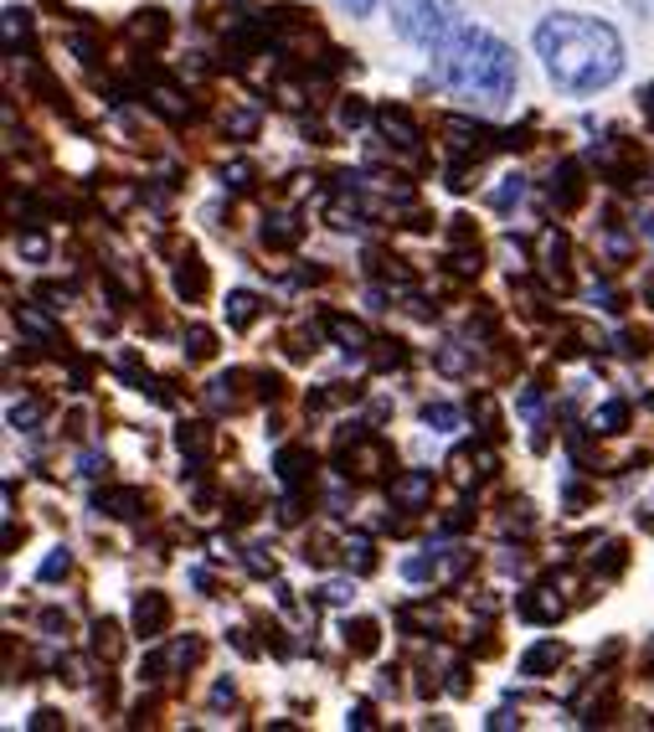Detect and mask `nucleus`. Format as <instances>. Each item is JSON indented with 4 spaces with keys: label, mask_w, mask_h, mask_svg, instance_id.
I'll return each instance as SVG.
<instances>
[{
    "label": "nucleus",
    "mask_w": 654,
    "mask_h": 732,
    "mask_svg": "<svg viewBox=\"0 0 654 732\" xmlns=\"http://www.w3.org/2000/svg\"><path fill=\"white\" fill-rule=\"evenodd\" d=\"M93 634H99V640H93V650H103V655H114V650H120V640H114L120 630H114V624H99Z\"/></svg>",
    "instance_id": "nucleus-20"
},
{
    "label": "nucleus",
    "mask_w": 654,
    "mask_h": 732,
    "mask_svg": "<svg viewBox=\"0 0 654 732\" xmlns=\"http://www.w3.org/2000/svg\"><path fill=\"white\" fill-rule=\"evenodd\" d=\"M206 284H212V278H206V263H201V258H180L176 295L180 299H201V295H206Z\"/></svg>",
    "instance_id": "nucleus-5"
},
{
    "label": "nucleus",
    "mask_w": 654,
    "mask_h": 732,
    "mask_svg": "<svg viewBox=\"0 0 654 732\" xmlns=\"http://www.w3.org/2000/svg\"><path fill=\"white\" fill-rule=\"evenodd\" d=\"M552 201L556 207H577L582 201V176H577V165H562L552 176Z\"/></svg>",
    "instance_id": "nucleus-9"
},
{
    "label": "nucleus",
    "mask_w": 654,
    "mask_h": 732,
    "mask_svg": "<svg viewBox=\"0 0 654 732\" xmlns=\"http://www.w3.org/2000/svg\"><path fill=\"white\" fill-rule=\"evenodd\" d=\"M520 613H526V619H536V624H552V619H562V598L546 594V588H536V594L520 598Z\"/></svg>",
    "instance_id": "nucleus-7"
},
{
    "label": "nucleus",
    "mask_w": 654,
    "mask_h": 732,
    "mask_svg": "<svg viewBox=\"0 0 654 732\" xmlns=\"http://www.w3.org/2000/svg\"><path fill=\"white\" fill-rule=\"evenodd\" d=\"M129 32H135V41H165L171 21H165V11H139V21L129 26Z\"/></svg>",
    "instance_id": "nucleus-12"
},
{
    "label": "nucleus",
    "mask_w": 654,
    "mask_h": 732,
    "mask_svg": "<svg viewBox=\"0 0 654 732\" xmlns=\"http://www.w3.org/2000/svg\"><path fill=\"white\" fill-rule=\"evenodd\" d=\"M340 5H345L351 16H372V11H377V0H340Z\"/></svg>",
    "instance_id": "nucleus-25"
},
{
    "label": "nucleus",
    "mask_w": 654,
    "mask_h": 732,
    "mask_svg": "<svg viewBox=\"0 0 654 732\" xmlns=\"http://www.w3.org/2000/svg\"><path fill=\"white\" fill-rule=\"evenodd\" d=\"M253 315H259V295H248V289H238V295L227 299V320H232V325H253Z\"/></svg>",
    "instance_id": "nucleus-13"
},
{
    "label": "nucleus",
    "mask_w": 654,
    "mask_h": 732,
    "mask_svg": "<svg viewBox=\"0 0 654 732\" xmlns=\"http://www.w3.org/2000/svg\"><path fill=\"white\" fill-rule=\"evenodd\" d=\"M176 438H180L186 455H206V449H212V429H206V423H186Z\"/></svg>",
    "instance_id": "nucleus-17"
},
{
    "label": "nucleus",
    "mask_w": 654,
    "mask_h": 732,
    "mask_svg": "<svg viewBox=\"0 0 654 732\" xmlns=\"http://www.w3.org/2000/svg\"><path fill=\"white\" fill-rule=\"evenodd\" d=\"M433 78L449 94H458V99L505 103L516 94L520 73H516V52L500 37L479 32V26H458L443 47H433Z\"/></svg>",
    "instance_id": "nucleus-2"
},
{
    "label": "nucleus",
    "mask_w": 654,
    "mask_h": 732,
    "mask_svg": "<svg viewBox=\"0 0 654 732\" xmlns=\"http://www.w3.org/2000/svg\"><path fill=\"white\" fill-rule=\"evenodd\" d=\"M21 248H26L32 258H41V253H47V243H41V238H21Z\"/></svg>",
    "instance_id": "nucleus-28"
},
{
    "label": "nucleus",
    "mask_w": 654,
    "mask_h": 732,
    "mask_svg": "<svg viewBox=\"0 0 654 732\" xmlns=\"http://www.w3.org/2000/svg\"><path fill=\"white\" fill-rule=\"evenodd\" d=\"M227 124H232V135H242V139H248L253 129H259V114H248V109H242V114H232Z\"/></svg>",
    "instance_id": "nucleus-21"
},
{
    "label": "nucleus",
    "mask_w": 654,
    "mask_h": 732,
    "mask_svg": "<svg viewBox=\"0 0 654 732\" xmlns=\"http://www.w3.org/2000/svg\"><path fill=\"white\" fill-rule=\"evenodd\" d=\"M618 568H624V547L608 542V547H603V573H618Z\"/></svg>",
    "instance_id": "nucleus-22"
},
{
    "label": "nucleus",
    "mask_w": 654,
    "mask_h": 732,
    "mask_svg": "<svg viewBox=\"0 0 654 732\" xmlns=\"http://www.w3.org/2000/svg\"><path fill=\"white\" fill-rule=\"evenodd\" d=\"M58 573H67V553L47 557V568H41V578H58Z\"/></svg>",
    "instance_id": "nucleus-27"
},
{
    "label": "nucleus",
    "mask_w": 654,
    "mask_h": 732,
    "mask_svg": "<svg viewBox=\"0 0 654 732\" xmlns=\"http://www.w3.org/2000/svg\"><path fill=\"white\" fill-rule=\"evenodd\" d=\"M186 346H191V357H212V351H217V336H212L206 325H191V331H186Z\"/></svg>",
    "instance_id": "nucleus-19"
},
{
    "label": "nucleus",
    "mask_w": 654,
    "mask_h": 732,
    "mask_svg": "<svg viewBox=\"0 0 654 732\" xmlns=\"http://www.w3.org/2000/svg\"><path fill=\"white\" fill-rule=\"evenodd\" d=\"M536 52L546 62L556 88L567 94H598L624 67V41L608 21L593 16H552L536 26Z\"/></svg>",
    "instance_id": "nucleus-1"
},
{
    "label": "nucleus",
    "mask_w": 654,
    "mask_h": 732,
    "mask_svg": "<svg viewBox=\"0 0 654 732\" xmlns=\"http://www.w3.org/2000/svg\"><path fill=\"white\" fill-rule=\"evenodd\" d=\"M340 124H366V109H361V103H345V109H340Z\"/></svg>",
    "instance_id": "nucleus-26"
},
{
    "label": "nucleus",
    "mask_w": 654,
    "mask_h": 732,
    "mask_svg": "<svg viewBox=\"0 0 654 732\" xmlns=\"http://www.w3.org/2000/svg\"><path fill=\"white\" fill-rule=\"evenodd\" d=\"M428 423H438V429H454V408H443V402H438V408H428Z\"/></svg>",
    "instance_id": "nucleus-23"
},
{
    "label": "nucleus",
    "mask_w": 654,
    "mask_h": 732,
    "mask_svg": "<svg viewBox=\"0 0 654 732\" xmlns=\"http://www.w3.org/2000/svg\"><path fill=\"white\" fill-rule=\"evenodd\" d=\"M392 26H397V37L417 41V47H443L464 21H458L454 0H397Z\"/></svg>",
    "instance_id": "nucleus-3"
},
{
    "label": "nucleus",
    "mask_w": 654,
    "mask_h": 732,
    "mask_svg": "<svg viewBox=\"0 0 654 732\" xmlns=\"http://www.w3.org/2000/svg\"><path fill=\"white\" fill-rule=\"evenodd\" d=\"M330 336L340 340V346H345V351H366V331H361L356 320H330Z\"/></svg>",
    "instance_id": "nucleus-16"
},
{
    "label": "nucleus",
    "mask_w": 654,
    "mask_h": 732,
    "mask_svg": "<svg viewBox=\"0 0 654 732\" xmlns=\"http://www.w3.org/2000/svg\"><path fill=\"white\" fill-rule=\"evenodd\" d=\"M345 640H351L356 655H372L377 650V624H372V619H356V624H345Z\"/></svg>",
    "instance_id": "nucleus-15"
},
{
    "label": "nucleus",
    "mask_w": 654,
    "mask_h": 732,
    "mask_svg": "<svg viewBox=\"0 0 654 732\" xmlns=\"http://www.w3.org/2000/svg\"><path fill=\"white\" fill-rule=\"evenodd\" d=\"M624 423H629V402H608V408H603V413L593 418V429H598V434H618Z\"/></svg>",
    "instance_id": "nucleus-18"
},
{
    "label": "nucleus",
    "mask_w": 654,
    "mask_h": 732,
    "mask_svg": "<svg viewBox=\"0 0 654 732\" xmlns=\"http://www.w3.org/2000/svg\"><path fill=\"white\" fill-rule=\"evenodd\" d=\"M644 233H650V238H654V218H644Z\"/></svg>",
    "instance_id": "nucleus-29"
},
{
    "label": "nucleus",
    "mask_w": 654,
    "mask_h": 732,
    "mask_svg": "<svg viewBox=\"0 0 654 732\" xmlns=\"http://www.w3.org/2000/svg\"><path fill=\"white\" fill-rule=\"evenodd\" d=\"M278 480H284V485H304V480H310V455H304V449H284V455H278Z\"/></svg>",
    "instance_id": "nucleus-10"
},
{
    "label": "nucleus",
    "mask_w": 654,
    "mask_h": 732,
    "mask_svg": "<svg viewBox=\"0 0 654 732\" xmlns=\"http://www.w3.org/2000/svg\"><path fill=\"white\" fill-rule=\"evenodd\" d=\"M248 181H253V165H232V171H227V186H248Z\"/></svg>",
    "instance_id": "nucleus-24"
},
{
    "label": "nucleus",
    "mask_w": 654,
    "mask_h": 732,
    "mask_svg": "<svg viewBox=\"0 0 654 732\" xmlns=\"http://www.w3.org/2000/svg\"><path fill=\"white\" fill-rule=\"evenodd\" d=\"M165 624H171V604H165V594H139L135 598V630L144 634V640H160L165 634Z\"/></svg>",
    "instance_id": "nucleus-4"
},
{
    "label": "nucleus",
    "mask_w": 654,
    "mask_h": 732,
    "mask_svg": "<svg viewBox=\"0 0 654 732\" xmlns=\"http://www.w3.org/2000/svg\"><path fill=\"white\" fill-rule=\"evenodd\" d=\"M562 645L556 640H546V645H536V650H526V660H520V675H546V671H556L562 666Z\"/></svg>",
    "instance_id": "nucleus-8"
},
{
    "label": "nucleus",
    "mask_w": 654,
    "mask_h": 732,
    "mask_svg": "<svg viewBox=\"0 0 654 732\" xmlns=\"http://www.w3.org/2000/svg\"><path fill=\"white\" fill-rule=\"evenodd\" d=\"M99 511L135 516V511H144V495H139V491H109V495H99Z\"/></svg>",
    "instance_id": "nucleus-11"
},
{
    "label": "nucleus",
    "mask_w": 654,
    "mask_h": 732,
    "mask_svg": "<svg viewBox=\"0 0 654 732\" xmlns=\"http://www.w3.org/2000/svg\"><path fill=\"white\" fill-rule=\"evenodd\" d=\"M294 238H299L294 218H268V222H263V243H268V248H289Z\"/></svg>",
    "instance_id": "nucleus-14"
},
{
    "label": "nucleus",
    "mask_w": 654,
    "mask_h": 732,
    "mask_svg": "<svg viewBox=\"0 0 654 732\" xmlns=\"http://www.w3.org/2000/svg\"><path fill=\"white\" fill-rule=\"evenodd\" d=\"M377 124H381V135L392 139V145H402V150H413V145H417V124L407 120L402 109H381Z\"/></svg>",
    "instance_id": "nucleus-6"
}]
</instances>
